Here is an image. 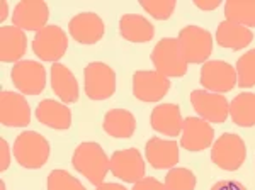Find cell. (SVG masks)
I'll use <instances>...</instances> for the list:
<instances>
[{
    "label": "cell",
    "instance_id": "cell-1",
    "mask_svg": "<svg viewBox=\"0 0 255 190\" xmlns=\"http://www.w3.org/2000/svg\"><path fill=\"white\" fill-rule=\"evenodd\" d=\"M72 165L77 172L87 179L90 184L101 185L111 172V158L99 143H82L75 148L72 156Z\"/></svg>",
    "mask_w": 255,
    "mask_h": 190
},
{
    "label": "cell",
    "instance_id": "cell-2",
    "mask_svg": "<svg viewBox=\"0 0 255 190\" xmlns=\"http://www.w3.org/2000/svg\"><path fill=\"white\" fill-rule=\"evenodd\" d=\"M12 151H14V156L20 167L36 170V168L46 165L51 148L44 136H41L36 131H24L15 138Z\"/></svg>",
    "mask_w": 255,
    "mask_h": 190
},
{
    "label": "cell",
    "instance_id": "cell-3",
    "mask_svg": "<svg viewBox=\"0 0 255 190\" xmlns=\"http://www.w3.org/2000/svg\"><path fill=\"white\" fill-rule=\"evenodd\" d=\"M151 63L155 72L167 78L184 77L187 73V61L182 56L179 41L174 38H163L155 44L151 51Z\"/></svg>",
    "mask_w": 255,
    "mask_h": 190
},
{
    "label": "cell",
    "instance_id": "cell-4",
    "mask_svg": "<svg viewBox=\"0 0 255 190\" xmlns=\"http://www.w3.org/2000/svg\"><path fill=\"white\" fill-rule=\"evenodd\" d=\"M179 46L184 60L192 65L206 63L213 51V36L208 29L199 26H186L179 32Z\"/></svg>",
    "mask_w": 255,
    "mask_h": 190
},
{
    "label": "cell",
    "instance_id": "cell-5",
    "mask_svg": "<svg viewBox=\"0 0 255 190\" xmlns=\"http://www.w3.org/2000/svg\"><path fill=\"white\" fill-rule=\"evenodd\" d=\"M245 141L235 133H223L213 143L211 160L216 167L225 172H235L245 163Z\"/></svg>",
    "mask_w": 255,
    "mask_h": 190
},
{
    "label": "cell",
    "instance_id": "cell-6",
    "mask_svg": "<svg viewBox=\"0 0 255 190\" xmlns=\"http://www.w3.org/2000/svg\"><path fill=\"white\" fill-rule=\"evenodd\" d=\"M84 87L90 100H108L116 92V73L102 61L89 63L84 70Z\"/></svg>",
    "mask_w": 255,
    "mask_h": 190
},
{
    "label": "cell",
    "instance_id": "cell-7",
    "mask_svg": "<svg viewBox=\"0 0 255 190\" xmlns=\"http://www.w3.org/2000/svg\"><path fill=\"white\" fill-rule=\"evenodd\" d=\"M68 49V38L65 31L60 26H46L36 32L34 39H32V51L34 55L43 61L49 63H58V60L67 53Z\"/></svg>",
    "mask_w": 255,
    "mask_h": 190
},
{
    "label": "cell",
    "instance_id": "cell-8",
    "mask_svg": "<svg viewBox=\"0 0 255 190\" xmlns=\"http://www.w3.org/2000/svg\"><path fill=\"white\" fill-rule=\"evenodd\" d=\"M10 78L22 95H39L46 87V70L34 60H20L15 63Z\"/></svg>",
    "mask_w": 255,
    "mask_h": 190
},
{
    "label": "cell",
    "instance_id": "cell-9",
    "mask_svg": "<svg viewBox=\"0 0 255 190\" xmlns=\"http://www.w3.org/2000/svg\"><path fill=\"white\" fill-rule=\"evenodd\" d=\"M201 85L208 92L226 94L235 89L237 85V70L230 63L221 60L206 61L201 68Z\"/></svg>",
    "mask_w": 255,
    "mask_h": 190
},
{
    "label": "cell",
    "instance_id": "cell-10",
    "mask_svg": "<svg viewBox=\"0 0 255 190\" xmlns=\"http://www.w3.org/2000/svg\"><path fill=\"white\" fill-rule=\"evenodd\" d=\"M191 104L201 119L213 124H223L230 115V104L223 97V94L192 90Z\"/></svg>",
    "mask_w": 255,
    "mask_h": 190
},
{
    "label": "cell",
    "instance_id": "cell-11",
    "mask_svg": "<svg viewBox=\"0 0 255 190\" xmlns=\"http://www.w3.org/2000/svg\"><path fill=\"white\" fill-rule=\"evenodd\" d=\"M111 172L116 179L128 184H136L145 179V160L136 148L114 151L111 156Z\"/></svg>",
    "mask_w": 255,
    "mask_h": 190
},
{
    "label": "cell",
    "instance_id": "cell-12",
    "mask_svg": "<svg viewBox=\"0 0 255 190\" xmlns=\"http://www.w3.org/2000/svg\"><path fill=\"white\" fill-rule=\"evenodd\" d=\"M0 122L9 127H26L31 122V107L22 94H0Z\"/></svg>",
    "mask_w": 255,
    "mask_h": 190
},
{
    "label": "cell",
    "instance_id": "cell-13",
    "mask_svg": "<svg viewBox=\"0 0 255 190\" xmlns=\"http://www.w3.org/2000/svg\"><path fill=\"white\" fill-rule=\"evenodd\" d=\"M49 19V7L43 0H24L15 5L12 12V22L22 31H41L46 27Z\"/></svg>",
    "mask_w": 255,
    "mask_h": 190
},
{
    "label": "cell",
    "instance_id": "cell-14",
    "mask_svg": "<svg viewBox=\"0 0 255 190\" xmlns=\"http://www.w3.org/2000/svg\"><path fill=\"white\" fill-rule=\"evenodd\" d=\"M170 90V82L158 72L139 70L133 75V94L141 102H160Z\"/></svg>",
    "mask_w": 255,
    "mask_h": 190
},
{
    "label": "cell",
    "instance_id": "cell-15",
    "mask_svg": "<svg viewBox=\"0 0 255 190\" xmlns=\"http://www.w3.org/2000/svg\"><path fill=\"white\" fill-rule=\"evenodd\" d=\"M215 143V129L211 124L201 117L184 119L182 133H180V146L187 151L197 153L208 150Z\"/></svg>",
    "mask_w": 255,
    "mask_h": 190
},
{
    "label": "cell",
    "instance_id": "cell-16",
    "mask_svg": "<svg viewBox=\"0 0 255 190\" xmlns=\"http://www.w3.org/2000/svg\"><path fill=\"white\" fill-rule=\"evenodd\" d=\"M72 38L80 44H96L104 38L106 26L96 12H80L68 22Z\"/></svg>",
    "mask_w": 255,
    "mask_h": 190
},
{
    "label": "cell",
    "instance_id": "cell-17",
    "mask_svg": "<svg viewBox=\"0 0 255 190\" xmlns=\"http://www.w3.org/2000/svg\"><path fill=\"white\" fill-rule=\"evenodd\" d=\"M146 162L155 170H170L179 163V144L174 139L150 138L145 144Z\"/></svg>",
    "mask_w": 255,
    "mask_h": 190
},
{
    "label": "cell",
    "instance_id": "cell-18",
    "mask_svg": "<svg viewBox=\"0 0 255 190\" xmlns=\"http://www.w3.org/2000/svg\"><path fill=\"white\" fill-rule=\"evenodd\" d=\"M150 124L157 133L175 138L182 133L184 119L177 104H160L151 110Z\"/></svg>",
    "mask_w": 255,
    "mask_h": 190
},
{
    "label": "cell",
    "instance_id": "cell-19",
    "mask_svg": "<svg viewBox=\"0 0 255 190\" xmlns=\"http://www.w3.org/2000/svg\"><path fill=\"white\" fill-rule=\"evenodd\" d=\"M27 38L22 29L15 26L0 27V60L3 63H19L26 55Z\"/></svg>",
    "mask_w": 255,
    "mask_h": 190
},
{
    "label": "cell",
    "instance_id": "cell-20",
    "mask_svg": "<svg viewBox=\"0 0 255 190\" xmlns=\"http://www.w3.org/2000/svg\"><path fill=\"white\" fill-rule=\"evenodd\" d=\"M36 119L51 129L65 131L72 126V112L63 102L44 98L36 107Z\"/></svg>",
    "mask_w": 255,
    "mask_h": 190
},
{
    "label": "cell",
    "instance_id": "cell-21",
    "mask_svg": "<svg viewBox=\"0 0 255 190\" xmlns=\"http://www.w3.org/2000/svg\"><path fill=\"white\" fill-rule=\"evenodd\" d=\"M51 89L63 104L79 102L80 89L79 84H77V78L65 65L55 63L51 67Z\"/></svg>",
    "mask_w": 255,
    "mask_h": 190
},
{
    "label": "cell",
    "instance_id": "cell-22",
    "mask_svg": "<svg viewBox=\"0 0 255 190\" xmlns=\"http://www.w3.org/2000/svg\"><path fill=\"white\" fill-rule=\"evenodd\" d=\"M254 32L249 27L240 26V24L230 22V20H223L218 24L216 29V43L221 48H228L233 51L244 49L252 43Z\"/></svg>",
    "mask_w": 255,
    "mask_h": 190
},
{
    "label": "cell",
    "instance_id": "cell-23",
    "mask_svg": "<svg viewBox=\"0 0 255 190\" xmlns=\"http://www.w3.org/2000/svg\"><path fill=\"white\" fill-rule=\"evenodd\" d=\"M119 32L129 43H148L153 39L155 27L143 15L125 14L119 20Z\"/></svg>",
    "mask_w": 255,
    "mask_h": 190
},
{
    "label": "cell",
    "instance_id": "cell-24",
    "mask_svg": "<svg viewBox=\"0 0 255 190\" xmlns=\"http://www.w3.org/2000/svg\"><path fill=\"white\" fill-rule=\"evenodd\" d=\"M106 134L116 139H128L134 134L136 131V119L129 110L125 109H111L104 115V122H102Z\"/></svg>",
    "mask_w": 255,
    "mask_h": 190
},
{
    "label": "cell",
    "instance_id": "cell-25",
    "mask_svg": "<svg viewBox=\"0 0 255 190\" xmlns=\"http://www.w3.org/2000/svg\"><path fill=\"white\" fill-rule=\"evenodd\" d=\"M230 115L240 127L255 126V94L242 92L230 102Z\"/></svg>",
    "mask_w": 255,
    "mask_h": 190
},
{
    "label": "cell",
    "instance_id": "cell-26",
    "mask_svg": "<svg viewBox=\"0 0 255 190\" xmlns=\"http://www.w3.org/2000/svg\"><path fill=\"white\" fill-rule=\"evenodd\" d=\"M225 15L230 22L255 27V0H228L225 3Z\"/></svg>",
    "mask_w": 255,
    "mask_h": 190
},
{
    "label": "cell",
    "instance_id": "cell-27",
    "mask_svg": "<svg viewBox=\"0 0 255 190\" xmlns=\"http://www.w3.org/2000/svg\"><path fill=\"white\" fill-rule=\"evenodd\" d=\"M196 175L187 168H170L165 177L167 190H194L196 189Z\"/></svg>",
    "mask_w": 255,
    "mask_h": 190
},
{
    "label": "cell",
    "instance_id": "cell-28",
    "mask_svg": "<svg viewBox=\"0 0 255 190\" xmlns=\"http://www.w3.org/2000/svg\"><path fill=\"white\" fill-rule=\"evenodd\" d=\"M237 85L250 89L255 85V49L247 51L237 61Z\"/></svg>",
    "mask_w": 255,
    "mask_h": 190
},
{
    "label": "cell",
    "instance_id": "cell-29",
    "mask_svg": "<svg viewBox=\"0 0 255 190\" xmlns=\"http://www.w3.org/2000/svg\"><path fill=\"white\" fill-rule=\"evenodd\" d=\"M48 190H85L84 184L67 170H53L48 175Z\"/></svg>",
    "mask_w": 255,
    "mask_h": 190
},
{
    "label": "cell",
    "instance_id": "cell-30",
    "mask_svg": "<svg viewBox=\"0 0 255 190\" xmlns=\"http://www.w3.org/2000/svg\"><path fill=\"white\" fill-rule=\"evenodd\" d=\"M139 5L146 10V14H150L153 19L157 20H167L174 14L177 2L175 0H141Z\"/></svg>",
    "mask_w": 255,
    "mask_h": 190
},
{
    "label": "cell",
    "instance_id": "cell-31",
    "mask_svg": "<svg viewBox=\"0 0 255 190\" xmlns=\"http://www.w3.org/2000/svg\"><path fill=\"white\" fill-rule=\"evenodd\" d=\"M133 190H167V189L162 182H158L153 177H145V179H141L133 185Z\"/></svg>",
    "mask_w": 255,
    "mask_h": 190
},
{
    "label": "cell",
    "instance_id": "cell-32",
    "mask_svg": "<svg viewBox=\"0 0 255 190\" xmlns=\"http://www.w3.org/2000/svg\"><path fill=\"white\" fill-rule=\"evenodd\" d=\"M10 167V148L5 139H0V170L5 172Z\"/></svg>",
    "mask_w": 255,
    "mask_h": 190
},
{
    "label": "cell",
    "instance_id": "cell-33",
    "mask_svg": "<svg viewBox=\"0 0 255 190\" xmlns=\"http://www.w3.org/2000/svg\"><path fill=\"white\" fill-rule=\"evenodd\" d=\"M211 190H247V187L237 180H220L213 185Z\"/></svg>",
    "mask_w": 255,
    "mask_h": 190
},
{
    "label": "cell",
    "instance_id": "cell-34",
    "mask_svg": "<svg viewBox=\"0 0 255 190\" xmlns=\"http://www.w3.org/2000/svg\"><path fill=\"white\" fill-rule=\"evenodd\" d=\"M194 5L201 10H215L221 5V0H194Z\"/></svg>",
    "mask_w": 255,
    "mask_h": 190
},
{
    "label": "cell",
    "instance_id": "cell-35",
    "mask_svg": "<svg viewBox=\"0 0 255 190\" xmlns=\"http://www.w3.org/2000/svg\"><path fill=\"white\" fill-rule=\"evenodd\" d=\"M96 190H126V187H123V185L119 184H101Z\"/></svg>",
    "mask_w": 255,
    "mask_h": 190
},
{
    "label": "cell",
    "instance_id": "cell-36",
    "mask_svg": "<svg viewBox=\"0 0 255 190\" xmlns=\"http://www.w3.org/2000/svg\"><path fill=\"white\" fill-rule=\"evenodd\" d=\"M9 17V7H7V2H0V20H5Z\"/></svg>",
    "mask_w": 255,
    "mask_h": 190
},
{
    "label": "cell",
    "instance_id": "cell-37",
    "mask_svg": "<svg viewBox=\"0 0 255 190\" xmlns=\"http://www.w3.org/2000/svg\"><path fill=\"white\" fill-rule=\"evenodd\" d=\"M0 190H5V184L2 180H0Z\"/></svg>",
    "mask_w": 255,
    "mask_h": 190
}]
</instances>
